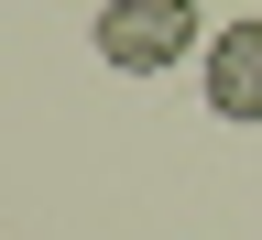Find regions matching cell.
Instances as JSON below:
<instances>
[{"label":"cell","instance_id":"cell-1","mask_svg":"<svg viewBox=\"0 0 262 240\" xmlns=\"http://www.w3.org/2000/svg\"><path fill=\"white\" fill-rule=\"evenodd\" d=\"M88 44H98L110 77H164V66H186L208 44V22H196V0H110Z\"/></svg>","mask_w":262,"mask_h":240},{"label":"cell","instance_id":"cell-2","mask_svg":"<svg viewBox=\"0 0 262 240\" xmlns=\"http://www.w3.org/2000/svg\"><path fill=\"white\" fill-rule=\"evenodd\" d=\"M208 110L241 120V131H262V11L208 33Z\"/></svg>","mask_w":262,"mask_h":240}]
</instances>
